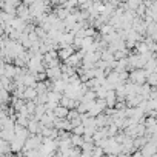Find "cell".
<instances>
[{
    "label": "cell",
    "instance_id": "6da1fadb",
    "mask_svg": "<svg viewBox=\"0 0 157 157\" xmlns=\"http://www.w3.org/2000/svg\"><path fill=\"white\" fill-rule=\"evenodd\" d=\"M134 69V68H132ZM128 78L132 82V83H137V85H142L145 83V78H146V74H145V69L143 68H137L134 71H131L128 74Z\"/></svg>",
    "mask_w": 157,
    "mask_h": 157
},
{
    "label": "cell",
    "instance_id": "7a4b0ae2",
    "mask_svg": "<svg viewBox=\"0 0 157 157\" xmlns=\"http://www.w3.org/2000/svg\"><path fill=\"white\" fill-rule=\"evenodd\" d=\"M45 74H46V78H49V80H56V78H60L62 75V69L60 66H51V68H46L45 69Z\"/></svg>",
    "mask_w": 157,
    "mask_h": 157
},
{
    "label": "cell",
    "instance_id": "8992f818",
    "mask_svg": "<svg viewBox=\"0 0 157 157\" xmlns=\"http://www.w3.org/2000/svg\"><path fill=\"white\" fill-rule=\"evenodd\" d=\"M0 154H3V152H2V151H0Z\"/></svg>",
    "mask_w": 157,
    "mask_h": 157
},
{
    "label": "cell",
    "instance_id": "277c9868",
    "mask_svg": "<svg viewBox=\"0 0 157 157\" xmlns=\"http://www.w3.org/2000/svg\"><path fill=\"white\" fill-rule=\"evenodd\" d=\"M52 113H54L56 117H66L68 108H65V106H62V105H56V106L52 108Z\"/></svg>",
    "mask_w": 157,
    "mask_h": 157
},
{
    "label": "cell",
    "instance_id": "3957f363",
    "mask_svg": "<svg viewBox=\"0 0 157 157\" xmlns=\"http://www.w3.org/2000/svg\"><path fill=\"white\" fill-rule=\"evenodd\" d=\"M36 96H37L36 88H33V86H26L25 88V91H23V99L25 100H34Z\"/></svg>",
    "mask_w": 157,
    "mask_h": 157
},
{
    "label": "cell",
    "instance_id": "5b68a950",
    "mask_svg": "<svg viewBox=\"0 0 157 157\" xmlns=\"http://www.w3.org/2000/svg\"><path fill=\"white\" fill-rule=\"evenodd\" d=\"M83 129H85V126H83V125L80 123V125H77V126H74V128H72L71 131H72L74 134H78V136H82V134H83Z\"/></svg>",
    "mask_w": 157,
    "mask_h": 157
}]
</instances>
